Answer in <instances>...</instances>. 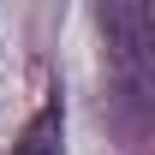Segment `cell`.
Instances as JSON below:
<instances>
[{
  "mask_svg": "<svg viewBox=\"0 0 155 155\" xmlns=\"http://www.w3.org/2000/svg\"><path fill=\"white\" fill-rule=\"evenodd\" d=\"M101 42H107V78H114L119 101H131L137 119L155 114V18L137 0H107L96 12Z\"/></svg>",
  "mask_w": 155,
  "mask_h": 155,
  "instance_id": "1",
  "label": "cell"
},
{
  "mask_svg": "<svg viewBox=\"0 0 155 155\" xmlns=\"http://www.w3.org/2000/svg\"><path fill=\"white\" fill-rule=\"evenodd\" d=\"M12 155H66V107H60V96H48V107L24 125Z\"/></svg>",
  "mask_w": 155,
  "mask_h": 155,
  "instance_id": "2",
  "label": "cell"
}]
</instances>
